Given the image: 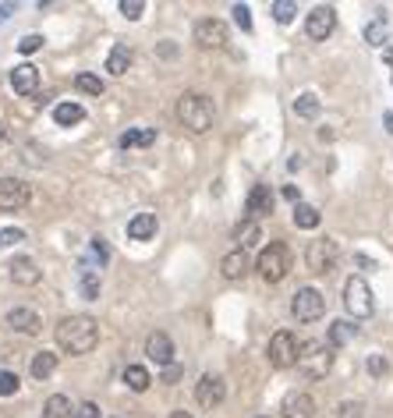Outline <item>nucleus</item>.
<instances>
[{
    "label": "nucleus",
    "mask_w": 393,
    "mask_h": 418,
    "mask_svg": "<svg viewBox=\"0 0 393 418\" xmlns=\"http://www.w3.org/2000/svg\"><path fill=\"white\" fill-rule=\"evenodd\" d=\"M100 344V323L93 316H64L57 323V347L64 354H89Z\"/></svg>",
    "instance_id": "f257e3e1"
},
{
    "label": "nucleus",
    "mask_w": 393,
    "mask_h": 418,
    "mask_svg": "<svg viewBox=\"0 0 393 418\" xmlns=\"http://www.w3.org/2000/svg\"><path fill=\"white\" fill-rule=\"evenodd\" d=\"M213 117H216V110H213V100H209V96H202V92H184V96L177 100V121H181L188 131H195V135L209 131V128H213Z\"/></svg>",
    "instance_id": "f03ea898"
},
{
    "label": "nucleus",
    "mask_w": 393,
    "mask_h": 418,
    "mask_svg": "<svg viewBox=\"0 0 393 418\" xmlns=\"http://www.w3.org/2000/svg\"><path fill=\"white\" fill-rule=\"evenodd\" d=\"M294 365H298V372L305 379H326L329 369H333V347L322 344V340H308V344L298 347V362Z\"/></svg>",
    "instance_id": "7ed1b4c3"
},
{
    "label": "nucleus",
    "mask_w": 393,
    "mask_h": 418,
    "mask_svg": "<svg viewBox=\"0 0 393 418\" xmlns=\"http://www.w3.org/2000/svg\"><path fill=\"white\" fill-rule=\"evenodd\" d=\"M259 273L266 284H280L287 273H291V249L283 241H269L262 252H259Z\"/></svg>",
    "instance_id": "20e7f679"
},
{
    "label": "nucleus",
    "mask_w": 393,
    "mask_h": 418,
    "mask_svg": "<svg viewBox=\"0 0 393 418\" xmlns=\"http://www.w3.org/2000/svg\"><path fill=\"white\" fill-rule=\"evenodd\" d=\"M336 256H340V249H336L333 238H315V241H308V249H305V266H308L315 277H326V273L336 266Z\"/></svg>",
    "instance_id": "39448f33"
},
{
    "label": "nucleus",
    "mask_w": 393,
    "mask_h": 418,
    "mask_svg": "<svg viewBox=\"0 0 393 418\" xmlns=\"http://www.w3.org/2000/svg\"><path fill=\"white\" fill-rule=\"evenodd\" d=\"M344 309L354 316V319H368L375 312V301H372V291L361 277H351L344 284Z\"/></svg>",
    "instance_id": "423d86ee"
},
{
    "label": "nucleus",
    "mask_w": 393,
    "mask_h": 418,
    "mask_svg": "<svg viewBox=\"0 0 393 418\" xmlns=\"http://www.w3.org/2000/svg\"><path fill=\"white\" fill-rule=\"evenodd\" d=\"M291 312H294L298 323H315V319H322V312H326L322 291H315V287H298V294L291 298Z\"/></svg>",
    "instance_id": "0eeeda50"
},
{
    "label": "nucleus",
    "mask_w": 393,
    "mask_h": 418,
    "mask_svg": "<svg viewBox=\"0 0 393 418\" xmlns=\"http://www.w3.org/2000/svg\"><path fill=\"white\" fill-rule=\"evenodd\" d=\"M298 337L291 333V330H276L273 337H269V365L273 369H291L294 362H298Z\"/></svg>",
    "instance_id": "6e6552de"
},
{
    "label": "nucleus",
    "mask_w": 393,
    "mask_h": 418,
    "mask_svg": "<svg viewBox=\"0 0 393 418\" xmlns=\"http://www.w3.org/2000/svg\"><path fill=\"white\" fill-rule=\"evenodd\" d=\"M223 397H227V383H223L216 372H206V376L199 379V386H195V400H199V407L213 411V407L223 404Z\"/></svg>",
    "instance_id": "1a4fd4ad"
},
{
    "label": "nucleus",
    "mask_w": 393,
    "mask_h": 418,
    "mask_svg": "<svg viewBox=\"0 0 393 418\" xmlns=\"http://www.w3.org/2000/svg\"><path fill=\"white\" fill-rule=\"evenodd\" d=\"M333 29H336V11H333V8H326V4L312 8V15H308V22H305L308 40L322 43V40H329V36H333Z\"/></svg>",
    "instance_id": "9d476101"
},
{
    "label": "nucleus",
    "mask_w": 393,
    "mask_h": 418,
    "mask_svg": "<svg viewBox=\"0 0 393 418\" xmlns=\"http://www.w3.org/2000/svg\"><path fill=\"white\" fill-rule=\"evenodd\" d=\"M33 198V188L18 177H0V209H25Z\"/></svg>",
    "instance_id": "9b49d317"
},
{
    "label": "nucleus",
    "mask_w": 393,
    "mask_h": 418,
    "mask_svg": "<svg viewBox=\"0 0 393 418\" xmlns=\"http://www.w3.org/2000/svg\"><path fill=\"white\" fill-rule=\"evenodd\" d=\"M195 43H199L202 50H220V47H227V25H223L220 18H202V22H195Z\"/></svg>",
    "instance_id": "f8f14e48"
},
{
    "label": "nucleus",
    "mask_w": 393,
    "mask_h": 418,
    "mask_svg": "<svg viewBox=\"0 0 393 418\" xmlns=\"http://www.w3.org/2000/svg\"><path fill=\"white\" fill-rule=\"evenodd\" d=\"M245 209H248V220H262V217H269L273 213V191H269V184H255L252 191H248V202H245Z\"/></svg>",
    "instance_id": "ddd939ff"
},
{
    "label": "nucleus",
    "mask_w": 393,
    "mask_h": 418,
    "mask_svg": "<svg viewBox=\"0 0 393 418\" xmlns=\"http://www.w3.org/2000/svg\"><path fill=\"white\" fill-rule=\"evenodd\" d=\"M283 418H315V400L312 393H301V390H291L280 404Z\"/></svg>",
    "instance_id": "4468645a"
},
{
    "label": "nucleus",
    "mask_w": 393,
    "mask_h": 418,
    "mask_svg": "<svg viewBox=\"0 0 393 418\" xmlns=\"http://www.w3.org/2000/svg\"><path fill=\"white\" fill-rule=\"evenodd\" d=\"M146 354L156 362V365H170L174 362V340L163 333V330H156V333H149V340H146Z\"/></svg>",
    "instance_id": "2eb2a0df"
},
{
    "label": "nucleus",
    "mask_w": 393,
    "mask_h": 418,
    "mask_svg": "<svg viewBox=\"0 0 393 418\" xmlns=\"http://www.w3.org/2000/svg\"><path fill=\"white\" fill-rule=\"evenodd\" d=\"M11 89H15L18 96H33V92L40 89V68H33V64L11 68Z\"/></svg>",
    "instance_id": "dca6fc26"
},
{
    "label": "nucleus",
    "mask_w": 393,
    "mask_h": 418,
    "mask_svg": "<svg viewBox=\"0 0 393 418\" xmlns=\"http://www.w3.org/2000/svg\"><path fill=\"white\" fill-rule=\"evenodd\" d=\"M8 326L18 330V333H29V337L43 333V319H40V312H33V309H11V312H8Z\"/></svg>",
    "instance_id": "f3484780"
},
{
    "label": "nucleus",
    "mask_w": 393,
    "mask_h": 418,
    "mask_svg": "<svg viewBox=\"0 0 393 418\" xmlns=\"http://www.w3.org/2000/svg\"><path fill=\"white\" fill-rule=\"evenodd\" d=\"M8 277H11L18 287H33V284L40 280V266H36L29 256H18V259H11V266H8Z\"/></svg>",
    "instance_id": "a211bd4d"
},
{
    "label": "nucleus",
    "mask_w": 393,
    "mask_h": 418,
    "mask_svg": "<svg viewBox=\"0 0 393 418\" xmlns=\"http://www.w3.org/2000/svg\"><path fill=\"white\" fill-rule=\"evenodd\" d=\"M156 213H135L131 220H128V238L131 241H149L153 234H156Z\"/></svg>",
    "instance_id": "6ab92c4d"
},
{
    "label": "nucleus",
    "mask_w": 393,
    "mask_h": 418,
    "mask_svg": "<svg viewBox=\"0 0 393 418\" xmlns=\"http://www.w3.org/2000/svg\"><path fill=\"white\" fill-rule=\"evenodd\" d=\"M220 273H223L227 280H241V277L248 273V252H241V249L227 252V256L220 259Z\"/></svg>",
    "instance_id": "aec40b11"
},
{
    "label": "nucleus",
    "mask_w": 393,
    "mask_h": 418,
    "mask_svg": "<svg viewBox=\"0 0 393 418\" xmlns=\"http://www.w3.org/2000/svg\"><path fill=\"white\" fill-rule=\"evenodd\" d=\"M234 241H237L241 252H248V249H255V245L262 241V227H259L255 220H245V224L234 227Z\"/></svg>",
    "instance_id": "412c9836"
},
{
    "label": "nucleus",
    "mask_w": 393,
    "mask_h": 418,
    "mask_svg": "<svg viewBox=\"0 0 393 418\" xmlns=\"http://www.w3.org/2000/svg\"><path fill=\"white\" fill-rule=\"evenodd\" d=\"M131 68V47L128 43H117L110 54H107V71L110 75H124Z\"/></svg>",
    "instance_id": "4be33fe9"
},
{
    "label": "nucleus",
    "mask_w": 393,
    "mask_h": 418,
    "mask_svg": "<svg viewBox=\"0 0 393 418\" xmlns=\"http://www.w3.org/2000/svg\"><path fill=\"white\" fill-rule=\"evenodd\" d=\"M54 121H57L61 128H75L78 121H86V110H82L78 103H57V107H54Z\"/></svg>",
    "instance_id": "5701e85b"
},
{
    "label": "nucleus",
    "mask_w": 393,
    "mask_h": 418,
    "mask_svg": "<svg viewBox=\"0 0 393 418\" xmlns=\"http://www.w3.org/2000/svg\"><path fill=\"white\" fill-rule=\"evenodd\" d=\"M319 209L315 205H308V202H298L294 205V227H301V231H315L319 227Z\"/></svg>",
    "instance_id": "b1692460"
},
{
    "label": "nucleus",
    "mask_w": 393,
    "mask_h": 418,
    "mask_svg": "<svg viewBox=\"0 0 393 418\" xmlns=\"http://www.w3.org/2000/svg\"><path fill=\"white\" fill-rule=\"evenodd\" d=\"M156 142V131L153 128H131V131H124L121 138H117V145L121 149H135V145H153Z\"/></svg>",
    "instance_id": "393cba45"
},
{
    "label": "nucleus",
    "mask_w": 393,
    "mask_h": 418,
    "mask_svg": "<svg viewBox=\"0 0 393 418\" xmlns=\"http://www.w3.org/2000/svg\"><path fill=\"white\" fill-rule=\"evenodd\" d=\"M54 369H57V354H54V351H40V354H33V365H29L33 379H47V376H54Z\"/></svg>",
    "instance_id": "a878e982"
},
{
    "label": "nucleus",
    "mask_w": 393,
    "mask_h": 418,
    "mask_svg": "<svg viewBox=\"0 0 393 418\" xmlns=\"http://www.w3.org/2000/svg\"><path fill=\"white\" fill-rule=\"evenodd\" d=\"M354 333H358V326H354V323L336 319V323L329 326V347H344V344H351V340H354Z\"/></svg>",
    "instance_id": "bb28decb"
},
{
    "label": "nucleus",
    "mask_w": 393,
    "mask_h": 418,
    "mask_svg": "<svg viewBox=\"0 0 393 418\" xmlns=\"http://www.w3.org/2000/svg\"><path fill=\"white\" fill-rule=\"evenodd\" d=\"M43 418H71V400L64 393H54L47 404H43Z\"/></svg>",
    "instance_id": "cd10ccee"
},
{
    "label": "nucleus",
    "mask_w": 393,
    "mask_h": 418,
    "mask_svg": "<svg viewBox=\"0 0 393 418\" xmlns=\"http://www.w3.org/2000/svg\"><path fill=\"white\" fill-rule=\"evenodd\" d=\"M124 383H128L135 393L149 390V369H146V365H128V369H124Z\"/></svg>",
    "instance_id": "c85d7f7f"
},
{
    "label": "nucleus",
    "mask_w": 393,
    "mask_h": 418,
    "mask_svg": "<svg viewBox=\"0 0 393 418\" xmlns=\"http://www.w3.org/2000/svg\"><path fill=\"white\" fill-rule=\"evenodd\" d=\"M294 114H298V117H305V121H312V117L319 114V100H315L312 92H301V96L294 100Z\"/></svg>",
    "instance_id": "c756f323"
},
{
    "label": "nucleus",
    "mask_w": 393,
    "mask_h": 418,
    "mask_svg": "<svg viewBox=\"0 0 393 418\" xmlns=\"http://www.w3.org/2000/svg\"><path fill=\"white\" fill-rule=\"evenodd\" d=\"M294 15H298V4H294V0H276V4H273V18H276L280 25H291Z\"/></svg>",
    "instance_id": "7c9ffc66"
},
{
    "label": "nucleus",
    "mask_w": 393,
    "mask_h": 418,
    "mask_svg": "<svg viewBox=\"0 0 393 418\" xmlns=\"http://www.w3.org/2000/svg\"><path fill=\"white\" fill-rule=\"evenodd\" d=\"M75 89H78L82 96H100V92H103V82H100L96 75H89V71H86V75H78V78H75Z\"/></svg>",
    "instance_id": "2f4dec72"
},
{
    "label": "nucleus",
    "mask_w": 393,
    "mask_h": 418,
    "mask_svg": "<svg viewBox=\"0 0 393 418\" xmlns=\"http://www.w3.org/2000/svg\"><path fill=\"white\" fill-rule=\"evenodd\" d=\"M117 8H121V15H124V18H131V22H139V18L146 15V4H142V0H121Z\"/></svg>",
    "instance_id": "473e14b6"
},
{
    "label": "nucleus",
    "mask_w": 393,
    "mask_h": 418,
    "mask_svg": "<svg viewBox=\"0 0 393 418\" xmlns=\"http://www.w3.org/2000/svg\"><path fill=\"white\" fill-rule=\"evenodd\" d=\"M18 376L15 372H0V397H15L18 393Z\"/></svg>",
    "instance_id": "72a5a7b5"
},
{
    "label": "nucleus",
    "mask_w": 393,
    "mask_h": 418,
    "mask_svg": "<svg viewBox=\"0 0 393 418\" xmlns=\"http://www.w3.org/2000/svg\"><path fill=\"white\" fill-rule=\"evenodd\" d=\"M18 241H25V231L22 227H4V231H0V249H11Z\"/></svg>",
    "instance_id": "f704fd0d"
},
{
    "label": "nucleus",
    "mask_w": 393,
    "mask_h": 418,
    "mask_svg": "<svg viewBox=\"0 0 393 418\" xmlns=\"http://www.w3.org/2000/svg\"><path fill=\"white\" fill-rule=\"evenodd\" d=\"M361 411H365V407H361V400H344V404L336 407V418H365Z\"/></svg>",
    "instance_id": "c9c22d12"
},
{
    "label": "nucleus",
    "mask_w": 393,
    "mask_h": 418,
    "mask_svg": "<svg viewBox=\"0 0 393 418\" xmlns=\"http://www.w3.org/2000/svg\"><path fill=\"white\" fill-rule=\"evenodd\" d=\"M234 22H237V29H245V32H252V11L245 8V4H234Z\"/></svg>",
    "instance_id": "e433bc0d"
},
{
    "label": "nucleus",
    "mask_w": 393,
    "mask_h": 418,
    "mask_svg": "<svg viewBox=\"0 0 393 418\" xmlns=\"http://www.w3.org/2000/svg\"><path fill=\"white\" fill-rule=\"evenodd\" d=\"M365 40H368L372 47H382V40H386V25H382V22H372V25L365 29Z\"/></svg>",
    "instance_id": "4c0bfd02"
},
{
    "label": "nucleus",
    "mask_w": 393,
    "mask_h": 418,
    "mask_svg": "<svg viewBox=\"0 0 393 418\" xmlns=\"http://www.w3.org/2000/svg\"><path fill=\"white\" fill-rule=\"evenodd\" d=\"M71 418H100V404L96 400H86V404H78L71 411Z\"/></svg>",
    "instance_id": "58836bf2"
},
{
    "label": "nucleus",
    "mask_w": 393,
    "mask_h": 418,
    "mask_svg": "<svg viewBox=\"0 0 393 418\" xmlns=\"http://www.w3.org/2000/svg\"><path fill=\"white\" fill-rule=\"evenodd\" d=\"M43 47V36H22L18 40V54H36Z\"/></svg>",
    "instance_id": "ea45409f"
},
{
    "label": "nucleus",
    "mask_w": 393,
    "mask_h": 418,
    "mask_svg": "<svg viewBox=\"0 0 393 418\" xmlns=\"http://www.w3.org/2000/svg\"><path fill=\"white\" fill-rule=\"evenodd\" d=\"M82 294H86L89 301H96V298H100V280H96V277H82Z\"/></svg>",
    "instance_id": "a19ab883"
},
{
    "label": "nucleus",
    "mask_w": 393,
    "mask_h": 418,
    "mask_svg": "<svg viewBox=\"0 0 393 418\" xmlns=\"http://www.w3.org/2000/svg\"><path fill=\"white\" fill-rule=\"evenodd\" d=\"M177 379H181V365H174V362H170V365L163 369V383H167V386H174Z\"/></svg>",
    "instance_id": "79ce46f5"
},
{
    "label": "nucleus",
    "mask_w": 393,
    "mask_h": 418,
    "mask_svg": "<svg viewBox=\"0 0 393 418\" xmlns=\"http://www.w3.org/2000/svg\"><path fill=\"white\" fill-rule=\"evenodd\" d=\"M368 372H372V376H382V372H386V358L372 354V358H368Z\"/></svg>",
    "instance_id": "37998d69"
},
{
    "label": "nucleus",
    "mask_w": 393,
    "mask_h": 418,
    "mask_svg": "<svg viewBox=\"0 0 393 418\" xmlns=\"http://www.w3.org/2000/svg\"><path fill=\"white\" fill-rule=\"evenodd\" d=\"M283 198H287V202H294V205L301 202V195H298V188H294V184H287V188H283Z\"/></svg>",
    "instance_id": "c03bdc74"
},
{
    "label": "nucleus",
    "mask_w": 393,
    "mask_h": 418,
    "mask_svg": "<svg viewBox=\"0 0 393 418\" xmlns=\"http://www.w3.org/2000/svg\"><path fill=\"white\" fill-rule=\"evenodd\" d=\"M170 418H192V414H188V411H174Z\"/></svg>",
    "instance_id": "a18cd8bd"
},
{
    "label": "nucleus",
    "mask_w": 393,
    "mask_h": 418,
    "mask_svg": "<svg viewBox=\"0 0 393 418\" xmlns=\"http://www.w3.org/2000/svg\"><path fill=\"white\" fill-rule=\"evenodd\" d=\"M8 15H11V8H0V22H4Z\"/></svg>",
    "instance_id": "49530a36"
},
{
    "label": "nucleus",
    "mask_w": 393,
    "mask_h": 418,
    "mask_svg": "<svg viewBox=\"0 0 393 418\" xmlns=\"http://www.w3.org/2000/svg\"><path fill=\"white\" fill-rule=\"evenodd\" d=\"M386 64H389V68H393V50H386Z\"/></svg>",
    "instance_id": "de8ad7c7"
},
{
    "label": "nucleus",
    "mask_w": 393,
    "mask_h": 418,
    "mask_svg": "<svg viewBox=\"0 0 393 418\" xmlns=\"http://www.w3.org/2000/svg\"><path fill=\"white\" fill-rule=\"evenodd\" d=\"M8 138V131H4V124H0V142H4Z\"/></svg>",
    "instance_id": "09e8293b"
},
{
    "label": "nucleus",
    "mask_w": 393,
    "mask_h": 418,
    "mask_svg": "<svg viewBox=\"0 0 393 418\" xmlns=\"http://www.w3.org/2000/svg\"><path fill=\"white\" fill-rule=\"evenodd\" d=\"M259 418H262V414H259Z\"/></svg>",
    "instance_id": "8fccbe9b"
}]
</instances>
